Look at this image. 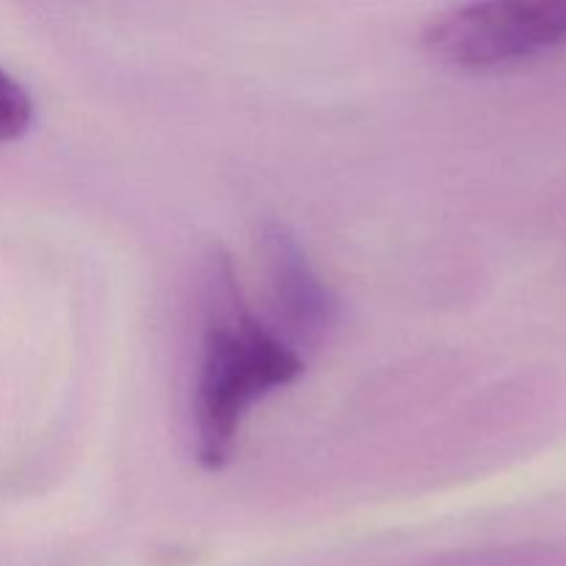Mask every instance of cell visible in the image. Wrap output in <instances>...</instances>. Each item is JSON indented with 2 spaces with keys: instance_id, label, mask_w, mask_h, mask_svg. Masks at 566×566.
Returning a JSON list of instances; mask_svg holds the SVG:
<instances>
[{
  "instance_id": "1",
  "label": "cell",
  "mask_w": 566,
  "mask_h": 566,
  "mask_svg": "<svg viewBox=\"0 0 566 566\" xmlns=\"http://www.w3.org/2000/svg\"><path fill=\"white\" fill-rule=\"evenodd\" d=\"M304 368L302 354L247 307L230 258L216 254L193 390L199 462L210 470L224 468L249 409L269 392L293 385Z\"/></svg>"
},
{
  "instance_id": "2",
  "label": "cell",
  "mask_w": 566,
  "mask_h": 566,
  "mask_svg": "<svg viewBox=\"0 0 566 566\" xmlns=\"http://www.w3.org/2000/svg\"><path fill=\"white\" fill-rule=\"evenodd\" d=\"M566 39V0H473L434 17L423 44L457 70H495L534 59Z\"/></svg>"
},
{
  "instance_id": "3",
  "label": "cell",
  "mask_w": 566,
  "mask_h": 566,
  "mask_svg": "<svg viewBox=\"0 0 566 566\" xmlns=\"http://www.w3.org/2000/svg\"><path fill=\"white\" fill-rule=\"evenodd\" d=\"M263 247L265 258H269L276 318H280L276 332L298 354L313 352L335 326V293L315 274L307 254L302 252L296 238L287 232V227L271 221L263 230Z\"/></svg>"
},
{
  "instance_id": "4",
  "label": "cell",
  "mask_w": 566,
  "mask_h": 566,
  "mask_svg": "<svg viewBox=\"0 0 566 566\" xmlns=\"http://www.w3.org/2000/svg\"><path fill=\"white\" fill-rule=\"evenodd\" d=\"M33 103L25 88L0 70V144L14 142L31 127Z\"/></svg>"
},
{
  "instance_id": "5",
  "label": "cell",
  "mask_w": 566,
  "mask_h": 566,
  "mask_svg": "<svg viewBox=\"0 0 566 566\" xmlns=\"http://www.w3.org/2000/svg\"><path fill=\"white\" fill-rule=\"evenodd\" d=\"M464 566H566V551L542 547V551H512L475 558Z\"/></svg>"
}]
</instances>
